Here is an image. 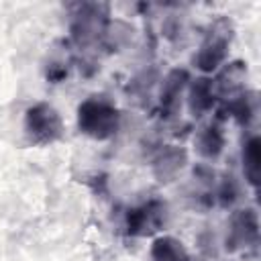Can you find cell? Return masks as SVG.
Instances as JSON below:
<instances>
[{
	"mask_svg": "<svg viewBox=\"0 0 261 261\" xmlns=\"http://www.w3.org/2000/svg\"><path fill=\"white\" fill-rule=\"evenodd\" d=\"M80 124H84L86 133L106 137L116 126V112L104 102L90 100L84 104V108H80Z\"/></svg>",
	"mask_w": 261,
	"mask_h": 261,
	"instance_id": "cell-1",
	"label": "cell"
},
{
	"mask_svg": "<svg viewBox=\"0 0 261 261\" xmlns=\"http://www.w3.org/2000/svg\"><path fill=\"white\" fill-rule=\"evenodd\" d=\"M29 130L37 141H51L59 133V118L47 106H37L29 112Z\"/></svg>",
	"mask_w": 261,
	"mask_h": 261,
	"instance_id": "cell-2",
	"label": "cell"
},
{
	"mask_svg": "<svg viewBox=\"0 0 261 261\" xmlns=\"http://www.w3.org/2000/svg\"><path fill=\"white\" fill-rule=\"evenodd\" d=\"M153 257H155V261H186L184 249L173 239H161V241H157L155 243V249H153Z\"/></svg>",
	"mask_w": 261,
	"mask_h": 261,
	"instance_id": "cell-3",
	"label": "cell"
},
{
	"mask_svg": "<svg viewBox=\"0 0 261 261\" xmlns=\"http://www.w3.org/2000/svg\"><path fill=\"white\" fill-rule=\"evenodd\" d=\"M245 173L251 184H257L259 175V141L251 139L245 147Z\"/></svg>",
	"mask_w": 261,
	"mask_h": 261,
	"instance_id": "cell-4",
	"label": "cell"
}]
</instances>
